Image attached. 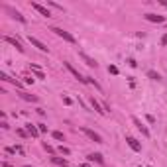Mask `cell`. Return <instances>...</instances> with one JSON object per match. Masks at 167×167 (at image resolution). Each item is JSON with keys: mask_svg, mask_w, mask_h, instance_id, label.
Instances as JSON below:
<instances>
[{"mask_svg": "<svg viewBox=\"0 0 167 167\" xmlns=\"http://www.w3.org/2000/svg\"><path fill=\"white\" fill-rule=\"evenodd\" d=\"M51 32L55 33V35H59V37H63L65 41H69V43H77L75 35H73V33H69V32H65L63 28H57V26H53V28H51Z\"/></svg>", "mask_w": 167, "mask_h": 167, "instance_id": "obj_1", "label": "cell"}, {"mask_svg": "<svg viewBox=\"0 0 167 167\" xmlns=\"http://www.w3.org/2000/svg\"><path fill=\"white\" fill-rule=\"evenodd\" d=\"M81 132L85 134L89 140H92L94 144H104V142H102V138H100V134H96L94 130H90V128H87V126H83V128H81Z\"/></svg>", "mask_w": 167, "mask_h": 167, "instance_id": "obj_2", "label": "cell"}, {"mask_svg": "<svg viewBox=\"0 0 167 167\" xmlns=\"http://www.w3.org/2000/svg\"><path fill=\"white\" fill-rule=\"evenodd\" d=\"M63 65H65V69H67V71H69V73H71V75H73V77H75V79H77L79 83H87V79L83 77V75H81V73H79L77 69H75V67L71 65V63H67V61H65Z\"/></svg>", "mask_w": 167, "mask_h": 167, "instance_id": "obj_3", "label": "cell"}, {"mask_svg": "<svg viewBox=\"0 0 167 167\" xmlns=\"http://www.w3.org/2000/svg\"><path fill=\"white\" fill-rule=\"evenodd\" d=\"M28 41H30V43H32L33 47H37L39 51H49V47H47V45H45L43 41H39L37 37H33V35H28Z\"/></svg>", "mask_w": 167, "mask_h": 167, "instance_id": "obj_4", "label": "cell"}, {"mask_svg": "<svg viewBox=\"0 0 167 167\" xmlns=\"http://www.w3.org/2000/svg\"><path fill=\"white\" fill-rule=\"evenodd\" d=\"M32 8H33V10H37L41 16H45V18H51V12L47 10V6H43V4H39V2H32Z\"/></svg>", "mask_w": 167, "mask_h": 167, "instance_id": "obj_5", "label": "cell"}, {"mask_svg": "<svg viewBox=\"0 0 167 167\" xmlns=\"http://www.w3.org/2000/svg\"><path fill=\"white\" fill-rule=\"evenodd\" d=\"M132 122L136 124V128H138V130H140V132L144 134L145 138H149V130H147V126H144V124H142V120H140V118H138V116H132Z\"/></svg>", "mask_w": 167, "mask_h": 167, "instance_id": "obj_6", "label": "cell"}, {"mask_svg": "<svg viewBox=\"0 0 167 167\" xmlns=\"http://www.w3.org/2000/svg\"><path fill=\"white\" fill-rule=\"evenodd\" d=\"M144 18L147 22H153V24H163L165 22V16H159V14H145Z\"/></svg>", "mask_w": 167, "mask_h": 167, "instance_id": "obj_7", "label": "cell"}, {"mask_svg": "<svg viewBox=\"0 0 167 167\" xmlns=\"http://www.w3.org/2000/svg\"><path fill=\"white\" fill-rule=\"evenodd\" d=\"M126 142H128V145L132 147L134 151H142V144H140L136 138H132V136H126Z\"/></svg>", "mask_w": 167, "mask_h": 167, "instance_id": "obj_8", "label": "cell"}, {"mask_svg": "<svg viewBox=\"0 0 167 167\" xmlns=\"http://www.w3.org/2000/svg\"><path fill=\"white\" fill-rule=\"evenodd\" d=\"M4 41H6V43H10V45H14V47H16V49H18L20 53H24V47H22V43H20V41H18L16 37H10V35H6V37H4Z\"/></svg>", "mask_w": 167, "mask_h": 167, "instance_id": "obj_9", "label": "cell"}, {"mask_svg": "<svg viewBox=\"0 0 167 167\" xmlns=\"http://www.w3.org/2000/svg\"><path fill=\"white\" fill-rule=\"evenodd\" d=\"M79 57H81V59H83V61H85V63H87L89 67H94V69L98 67V63H96V61H94L92 57H89L87 53H83V51H79Z\"/></svg>", "mask_w": 167, "mask_h": 167, "instance_id": "obj_10", "label": "cell"}, {"mask_svg": "<svg viewBox=\"0 0 167 167\" xmlns=\"http://www.w3.org/2000/svg\"><path fill=\"white\" fill-rule=\"evenodd\" d=\"M18 94H20V98L28 100V102H39V98L35 94H30V92H18Z\"/></svg>", "mask_w": 167, "mask_h": 167, "instance_id": "obj_11", "label": "cell"}, {"mask_svg": "<svg viewBox=\"0 0 167 167\" xmlns=\"http://www.w3.org/2000/svg\"><path fill=\"white\" fill-rule=\"evenodd\" d=\"M26 132L30 134L32 138H37V136H39V130H37L33 124H26Z\"/></svg>", "mask_w": 167, "mask_h": 167, "instance_id": "obj_12", "label": "cell"}, {"mask_svg": "<svg viewBox=\"0 0 167 167\" xmlns=\"http://www.w3.org/2000/svg\"><path fill=\"white\" fill-rule=\"evenodd\" d=\"M90 104H92V108H94V110L98 112V114H102V116H104V114H106V110H104V108H102V106H100L98 102H96V100H94V96H92V98H90Z\"/></svg>", "mask_w": 167, "mask_h": 167, "instance_id": "obj_13", "label": "cell"}, {"mask_svg": "<svg viewBox=\"0 0 167 167\" xmlns=\"http://www.w3.org/2000/svg\"><path fill=\"white\" fill-rule=\"evenodd\" d=\"M32 71H33V75H35V79H45V73L37 65H32Z\"/></svg>", "mask_w": 167, "mask_h": 167, "instance_id": "obj_14", "label": "cell"}, {"mask_svg": "<svg viewBox=\"0 0 167 167\" xmlns=\"http://www.w3.org/2000/svg\"><path fill=\"white\" fill-rule=\"evenodd\" d=\"M51 161H53L55 165H59V167H67V159L65 157H51Z\"/></svg>", "mask_w": 167, "mask_h": 167, "instance_id": "obj_15", "label": "cell"}, {"mask_svg": "<svg viewBox=\"0 0 167 167\" xmlns=\"http://www.w3.org/2000/svg\"><path fill=\"white\" fill-rule=\"evenodd\" d=\"M89 161H96V163H100V165L104 163V159H102V155H100V153H90V155H89Z\"/></svg>", "mask_w": 167, "mask_h": 167, "instance_id": "obj_16", "label": "cell"}, {"mask_svg": "<svg viewBox=\"0 0 167 167\" xmlns=\"http://www.w3.org/2000/svg\"><path fill=\"white\" fill-rule=\"evenodd\" d=\"M147 77L151 79V81H161V75L155 73V71H147Z\"/></svg>", "mask_w": 167, "mask_h": 167, "instance_id": "obj_17", "label": "cell"}, {"mask_svg": "<svg viewBox=\"0 0 167 167\" xmlns=\"http://www.w3.org/2000/svg\"><path fill=\"white\" fill-rule=\"evenodd\" d=\"M12 18H16V20H18V22L26 24V18H24V16H22V14H20V12H12Z\"/></svg>", "mask_w": 167, "mask_h": 167, "instance_id": "obj_18", "label": "cell"}, {"mask_svg": "<svg viewBox=\"0 0 167 167\" xmlns=\"http://www.w3.org/2000/svg\"><path fill=\"white\" fill-rule=\"evenodd\" d=\"M53 138H55V140H59V142H61V140H65V136H63V132H53Z\"/></svg>", "mask_w": 167, "mask_h": 167, "instance_id": "obj_19", "label": "cell"}, {"mask_svg": "<svg viewBox=\"0 0 167 167\" xmlns=\"http://www.w3.org/2000/svg\"><path fill=\"white\" fill-rule=\"evenodd\" d=\"M87 83H90V85H94V87H96V89L100 90V85H98V83H96V81H94V79H90V77H87Z\"/></svg>", "mask_w": 167, "mask_h": 167, "instance_id": "obj_20", "label": "cell"}, {"mask_svg": "<svg viewBox=\"0 0 167 167\" xmlns=\"http://www.w3.org/2000/svg\"><path fill=\"white\" fill-rule=\"evenodd\" d=\"M59 151H61L63 155H69V153H71V149H69V147H63V145L59 147Z\"/></svg>", "mask_w": 167, "mask_h": 167, "instance_id": "obj_21", "label": "cell"}, {"mask_svg": "<svg viewBox=\"0 0 167 167\" xmlns=\"http://www.w3.org/2000/svg\"><path fill=\"white\" fill-rule=\"evenodd\" d=\"M108 73H112V75H118V67L110 65V67H108Z\"/></svg>", "mask_w": 167, "mask_h": 167, "instance_id": "obj_22", "label": "cell"}, {"mask_svg": "<svg viewBox=\"0 0 167 167\" xmlns=\"http://www.w3.org/2000/svg\"><path fill=\"white\" fill-rule=\"evenodd\" d=\"M37 130H39V134H43V132H47V126L45 124H37Z\"/></svg>", "mask_w": 167, "mask_h": 167, "instance_id": "obj_23", "label": "cell"}, {"mask_svg": "<svg viewBox=\"0 0 167 167\" xmlns=\"http://www.w3.org/2000/svg\"><path fill=\"white\" fill-rule=\"evenodd\" d=\"M16 132H18V136H22V138H28V136H30V134L26 132V130H22V128H20V130H16Z\"/></svg>", "mask_w": 167, "mask_h": 167, "instance_id": "obj_24", "label": "cell"}, {"mask_svg": "<svg viewBox=\"0 0 167 167\" xmlns=\"http://www.w3.org/2000/svg\"><path fill=\"white\" fill-rule=\"evenodd\" d=\"M43 149L47 151V153H53V147H51L49 144H43Z\"/></svg>", "mask_w": 167, "mask_h": 167, "instance_id": "obj_25", "label": "cell"}, {"mask_svg": "<svg viewBox=\"0 0 167 167\" xmlns=\"http://www.w3.org/2000/svg\"><path fill=\"white\" fill-rule=\"evenodd\" d=\"M47 4H49V6H53V8H57V10H61V12H63V6H59V4H55V2H47Z\"/></svg>", "mask_w": 167, "mask_h": 167, "instance_id": "obj_26", "label": "cell"}, {"mask_svg": "<svg viewBox=\"0 0 167 167\" xmlns=\"http://www.w3.org/2000/svg\"><path fill=\"white\" fill-rule=\"evenodd\" d=\"M22 79H24V83H26V85H32V83H33L32 77H22Z\"/></svg>", "mask_w": 167, "mask_h": 167, "instance_id": "obj_27", "label": "cell"}, {"mask_svg": "<svg viewBox=\"0 0 167 167\" xmlns=\"http://www.w3.org/2000/svg\"><path fill=\"white\" fill-rule=\"evenodd\" d=\"M145 118H147V122H149V124H153V122H155V118H153V116H151V114H147V116H145Z\"/></svg>", "mask_w": 167, "mask_h": 167, "instance_id": "obj_28", "label": "cell"}, {"mask_svg": "<svg viewBox=\"0 0 167 167\" xmlns=\"http://www.w3.org/2000/svg\"><path fill=\"white\" fill-rule=\"evenodd\" d=\"M63 102H65V104H73V100L69 98V96H63Z\"/></svg>", "mask_w": 167, "mask_h": 167, "instance_id": "obj_29", "label": "cell"}, {"mask_svg": "<svg viewBox=\"0 0 167 167\" xmlns=\"http://www.w3.org/2000/svg\"><path fill=\"white\" fill-rule=\"evenodd\" d=\"M128 65H130V67H138V63H136L134 59H130V61H128Z\"/></svg>", "mask_w": 167, "mask_h": 167, "instance_id": "obj_30", "label": "cell"}, {"mask_svg": "<svg viewBox=\"0 0 167 167\" xmlns=\"http://www.w3.org/2000/svg\"><path fill=\"white\" fill-rule=\"evenodd\" d=\"M161 45H167V33L163 35V37H161Z\"/></svg>", "mask_w": 167, "mask_h": 167, "instance_id": "obj_31", "label": "cell"}, {"mask_svg": "<svg viewBox=\"0 0 167 167\" xmlns=\"http://www.w3.org/2000/svg\"><path fill=\"white\" fill-rule=\"evenodd\" d=\"M2 167H12L10 163H6V161H4V163H2Z\"/></svg>", "mask_w": 167, "mask_h": 167, "instance_id": "obj_32", "label": "cell"}, {"mask_svg": "<svg viewBox=\"0 0 167 167\" xmlns=\"http://www.w3.org/2000/svg\"><path fill=\"white\" fill-rule=\"evenodd\" d=\"M161 4H163V6H167V0H161Z\"/></svg>", "mask_w": 167, "mask_h": 167, "instance_id": "obj_33", "label": "cell"}, {"mask_svg": "<svg viewBox=\"0 0 167 167\" xmlns=\"http://www.w3.org/2000/svg\"><path fill=\"white\" fill-rule=\"evenodd\" d=\"M81 167H90V165H89V163H83V165H81Z\"/></svg>", "mask_w": 167, "mask_h": 167, "instance_id": "obj_34", "label": "cell"}, {"mask_svg": "<svg viewBox=\"0 0 167 167\" xmlns=\"http://www.w3.org/2000/svg\"><path fill=\"white\" fill-rule=\"evenodd\" d=\"M24 167H32V165H24Z\"/></svg>", "mask_w": 167, "mask_h": 167, "instance_id": "obj_35", "label": "cell"}]
</instances>
